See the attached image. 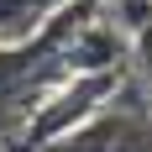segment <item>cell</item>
Listing matches in <instances>:
<instances>
[{
    "instance_id": "6da1fadb",
    "label": "cell",
    "mask_w": 152,
    "mask_h": 152,
    "mask_svg": "<svg viewBox=\"0 0 152 152\" xmlns=\"http://www.w3.org/2000/svg\"><path fill=\"white\" fill-rule=\"evenodd\" d=\"M42 152H152V115H147V105H115L110 100L100 115L74 126L68 137L47 142Z\"/></svg>"
}]
</instances>
